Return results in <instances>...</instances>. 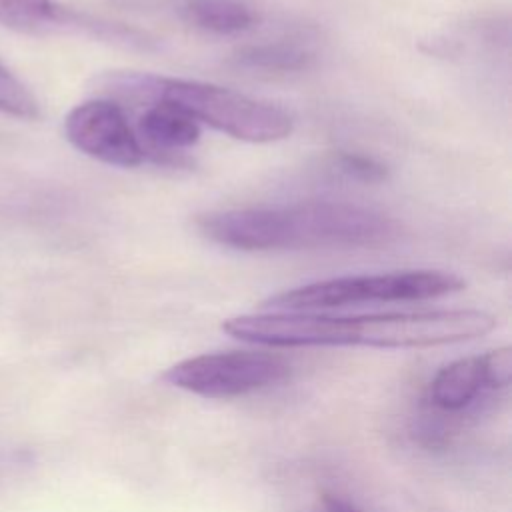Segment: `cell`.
Returning <instances> with one entry per match:
<instances>
[{"mask_svg":"<svg viewBox=\"0 0 512 512\" xmlns=\"http://www.w3.org/2000/svg\"><path fill=\"white\" fill-rule=\"evenodd\" d=\"M494 324L496 318L484 310H420L358 316L278 310L228 318L222 330L236 340L276 348H430L480 338Z\"/></svg>","mask_w":512,"mask_h":512,"instance_id":"cell-1","label":"cell"},{"mask_svg":"<svg viewBox=\"0 0 512 512\" xmlns=\"http://www.w3.org/2000/svg\"><path fill=\"white\" fill-rule=\"evenodd\" d=\"M196 224L208 240L244 252L382 248L402 234L384 212L332 200L220 210Z\"/></svg>","mask_w":512,"mask_h":512,"instance_id":"cell-2","label":"cell"},{"mask_svg":"<svg viewBox=\"0 0 512 512\" xmlns=\"http://www.w3.org/2000/svg\"><path fill=\"white\" fill-rule=\"evenodd\" d=\"M114 94L166 102L196 122L252 144H270L292 134L294 120L288 110L268 100L252 98L232 88L168 76L116 74L106 82Z\"/></svg>","mask_w":512,"mask_h":512,"instance_id":"cell-3","label":"cell"},{"mask_svg":"<svg viewBox=\"0 0 512 512\" xmlns=\"http://www.w3.org/2000/svg\"><path fill=\"white\" fill-rule=\"evenodd\" d=\"M466 284L460 276L444 270H398L386 274L340 276L304 284L276 296L264 306L280 312H310L362 302H408L454 294Z\"/></svg>","mask_w":512,"mask_h":512,"instance_id":"cell-4","label":"cell"},{"mask_svg":"<svg viewBox=\"0 0 512 512\" xmlns=\"http://www.w3.org/2000/svg\"><path fill=\"white\" fill-rule=\"evenodd\" d=\"M288 362L272 352L228 350L192 356L172 364L160 378L168 386L202 398H236L284 380Z\"/></svg>","mask_w":512,"mask_h":512,"instance_id":"cell-5","label":"cell"},{"mask_svg":"<svg viewBox=\"0 0 512 512\" xmlns=\"http://www.w3.org/2000/svg\"><path fill=\"white\" fill-rule=\"evenodd\" d=\"M64 134L76 150L110 166L134 168L144 160V148L114 100L94 98L74 106L64 118Z\"/></svg>","mask_w":512,"mask_h":512,"instance_id":"cell-6","label":"cell"},{"mask_svg":"<svg viewBox=\"0 0 512 512\" xmlns=\"http://www.w3.org/2000/svg\"><path fill=\"white\" fill-rule=\"evenodd\" d=\"M484 356H466L446 364L430 382V398L442 410L466 408L482 390H486Z\"/></svg>","mask_w":512,"mask_h":512,"instance_id":"cell-7","label":"cell"},{"mask_svg":"<svg viewBox=\"0 0 512 512\" xmlns=\"http://www.w3.org/2000/svg\"><path fill=\"white\" fill-rule=\"evenodd\" d=\"M138 130L160 150H180L200 140L198 122L166 102H152L140 116Z\"/></svg>","mask_w":512,"mask_h":512,"instance_id":"cell-8","label":"cell"},{"mask_svg":"<svg viewBox=\"0 0 512 512\" xmlns=\"http://www.w3.org/2000/svg\"><path fill=\"white\" fill-rule=\"evenodd\" d=\"M314 52L296 40L248 44L234 54V64L260 74H290L312 66Z\"/></svg>","mask_w":512,"mask_h":512,"instance_id":"cell-9","label":"cell"},{"mask_svg":"<svg viewBox=\"0 0 512 512\" xmlns=\"http://www.w3.org/2000/svg\"><path fill=\"white\" fill-rule=\"evenodd\" d=\"M182 16L198 30L232 36L250 30L258 16L240 0H186Z\"/></svg>","mask_w":512,"mask_h":512,"instance_id":"cell-10","label":"cell"},{"mask_svg":"<svg viewBox=\"0 0 512 512\" xmlns=\"http://www.w3.org/2000/svg\"><path fill=\"white\" fill-rule=\"evenodd\" d=\"M0 24L26 34H38L56 26H78V14L54 0H0Z\"/></svg>","mask_w":512,"mask_h":512,"instance_id":"cell-11","label":"cell"},{"mask_svg":"<svg viewBox=\"0 0 512 512\" xmlns=\"http://www.w3.org/2000/svg\"><path fill=\"white\" fill-rule=\"evenodd\" d=\"M0 112L22 120H36L40 104L28 86L0 62Z\"/></svg>","mask_w":512,"mask_h":512,"instance_id":"cell-12","label":"cell"},{"mask_svg":"<svg viewBox=\"0 0 512 512\" xmlns=\"http://www.w3.org/2000/svg\"><path fill=\"white\" fill-rule=\"evenodd\" d=\"M330 168L354 182L378 184L388 178V168L372 156L338 150L330 156Z\"/></svg>","mask_w":512,"mask_h":512,"instance_id":"cell-13","label":"cell"},{"mask_svg":"<svg viewBox=\"0 0 512 512\" xmlns=\"http://www.w3.org/2000/svg\"><path fill=\"white\" fill-rule=\"evenodd\" d=\"M484 356V370H486V386L506 388L512 380V350L508 346L490 350Z\"/></svg>","mask_w":512,"mask_h":512,"instance_id":"cell-14","label":"cell"},{"mask_svg":"<svg viewBox=\"0 0 512 512\" xmlns=\"http://www.w3.org/2000/svg\"><path fill=\"white\" fill-rule=\"evenodd\" d=\"M322 506H324V512H360L352 502H348L336 494H324Z\"/></svg>","mask_w":512,"mask_h":512,"instance_id":"cell-15","label":"cell"}]
</instances>
